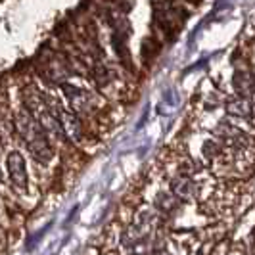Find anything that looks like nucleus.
I'll list each match as a JSON object with an SVG mask.
<instances>
[{
  "mask_svg": "<svg viewBox=\"0 0 255 255\" xmlns=\"http://www.w3.org/2000/svg\"><path fill=\"white\" fill-rule=\"evenodd\" d=\"M177 207V198L173 196V194H161L159 198H157V209H161V211H173Z\"/></svg>",
  "mask_w": 255,
  "mask_h": 255,
  "instance_id": "obj_7",
  "label": "nucleus"
},
{
  "mask_svg": "<svg viewBox=\"0 0 255 255\" xmlns=\"http://www.w3.org/2000/svg\"><path fill=\"white\" fill-rule=\"evenodd\" d=\"M8 173H10V180L13 186L17 188H27V167L25 159L19 152H10L8 155Z\"/></svg>",
  "mask_w": 255,
  "mask_h": 255,
  "instance_id": "obj_2",
  "label": "nucleus"
},
{
  "mask_svg": "<svg viewBox=\"0 0 255 255\" xmlns=\"http://www.w3.org/2000/svg\"><path fill=\"white\" fill-rule=\"evenodd\" d=\"M252 75L250 73H246L242 69V73L240 71H236V75H234V89L238 90V94L242 96L244 100H250L252 102V94H254V85H252Z\"/></svg>",
  "mask_w": 255,
  "mask_h": 255,
  "instance_id": "obj_4",
  "label": "nucleus"
},
{
  "mask_svg": "<svg viewBox=\"0 0 255 255\" xmlns=\"http://www.w3.org/2000/svg\"><path fill=\"white\" fill-rule=\"evenodd\" d=\"M227 110H229V114H232V115L252 119V102H250V100L236 98V100H232V102L227 104Z\"/></svg>",
  "mask_w": 255,
  "mask_h": 255,
  "instance_id": "obj_6",
  "label": "nucleus"
},
{
  "mask_svg": "<svg viewBox=\"0 0 255 255\" xmlns=\"http://www.w3.org/2000/svg\"><path fill=\"white\" fill-rule=\"evenodd\" d=\"M15 128L19 132L21 140L25 142V146L29 148L31 155L40 163H48L52 159V155H54V150H52L48 136L37 125V121L27 112H19L15 115Z\"/></svg>",
  "mask_w": 255,
  "mask_h": 255,
  "instance_id": "obj_1",
  "label": "nucleus"
},
{
  "mask_svg": "<svg viewBox=\"0 0 255 255\" xmlns=\"http://www.w3.org/2000/svg\"><path fill=\"white\" fill-rule=\"evenodd\" d=\"M171 192H173V196L180 200V202H190L196 198V182L190 179V177H186V175H177L175 179L171 180Z\"/></svg>",
  "mask_w": 255,
  "mask_h": 255,
  "instance_id": "obj_3",
  "label": "nucleus"
},
{
  "mask_svg": "<svg viewBox=\"0 0 255 255\" xmlns=\"http://www.w3.org/2000/svg\"><path fill=\"white\" fill-rule=\"evenodd\" d=\"M65 94H67V98H69V102L71 106L75 108L77 112H83V110H87L89 108V100H90V94L87 90L83 89H77V87H64Z\"/></svg>",
  "mask_w": 255,
  "mask_h": 255,
  "instance_id": "obj_5",
  "label": "nucleus"
}]
</instances>
